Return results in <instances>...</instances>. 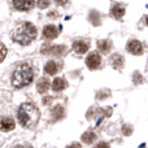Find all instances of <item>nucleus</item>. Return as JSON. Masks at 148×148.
<instances>
[{"mask_svg": "<svg viewBox=\"0 0 148 148\" xmlns=\"http://www.w3.org/2000/svg\"><path fill=\"white\" fill-rule=\"evenodd\" d=\"M40 118L39 109L31 103H25L18 109V121L26 129H33L36 126Z\"/></svg>", "mask_w": 148, "mask_h": 148, "instance_id": "f257e3e1", "label": "nucleus"}, {"mask_svg": "<svg viewBox=\"0 0 148 148\" xmlns=\"http://www.w3.org/2000/svg\"><path fill=\"white\" fill-rule=\"evenodd\" d=\"M34 78V73L33 69L29 64H21L18 65L14 69L12 75V84L17 88H21V87H25L27 84L31 83Z\"/></svg>", "mask_w": 148, "mask_h": 148, "instance_id": "f03ea898", "label": "nucleus"}, {"mask_svg": "<svg viewBox=\"0 0 148 148\" xmlns=\"http://www.w3.org/2000/svg\"><path fill=\"white\" fill-rule=\"evenodd\" d=\"M35 36H36V27L30 22H26L23 25H21L12 34V39L14 42H17L18 44H21V46L30 44L35 39Z\"/></svg>", "mask_w": 148, "mask_h": 148, "instance_id": "7ed1b4c3", "label": "nucleus"}, {"mask_svg": "<svg viewBox=\"0 0 148 148\" xmlns=\"http://www.w3.org/2000/svg\"><path fill=\"white\" fill-rule=\"evenodd\" d=\"M100 64H101V57H100L99 53H96V52H92V53L88 55V57H87L86 60V65L90 68V69H97V68L100 66Z\"/></svg>", "mask_w": 148, "mask_h": 148, "instance_id": "20e7f679", "label": "nucleus"}, {"mask_svg": "<svg viewBox=\"0 0 148 148\" xmlns=\"http://www.w3.org/2000/svg\"><path fill=\"white\" fill-rule=\"evenodd\" d=\"M126 49L133 55H142V52H143V46H142V43L139 40L133 39V40L127 42V44H126Z\"/></svg>", "mask_w": 148, "mask_h": 148, "instance_id": "39448f33", "label": "nucleus"}, {"mask_svg": "<svg viewBox=\"0 0 148 148\" xmlns=\"http://www.w3.org/2000/svg\"><path fill=\"white\" fill-rule=\"evenodd\" d=\"M88 47H90V42L84 40V39H79V40H75L73 43V49L79 55L86 53L87 49H88Z\"/></svg>", "mask_w": 148, "mask_h": 148, "instance_id": "423d86ee", "label": "nucleus"}, {"mask_svg": "<svg viewBox=\"0 0 148 148\" xmlns=\"http://www.w3.org/2000/svg\"><path fill=\"white\" fill-rule=\"evenodd\" d=\"M14 129V121L10 117L3 116L0 117V131H10Z\"/></svg>", "mask_w": 148, "mask_h": 148, "instance_id": "0eeeda50", "label": "nucleus"}, {"mask_svg": "<svg viewBox=\"0 0 148 148\" xmlns=\"http://www.w3.org/2000/svg\"><path fill=\"white\" fill-rule=\"evenodd\" d=\"M62 68V64L61 62H57V61H48L46 64V66H44V72L47 74H49V75H53V74H56L57 72H60Z\"/></svg>", "mask_w": 148, "mask_h": 148, "instance_id": "6e6552de", "label": "nucleus"}, {"mask_svg": "<svg viewBox=\"0 0 148 148\" xmlns=\"http://www.w3.org/2000/svg\"><path fill=\"white\" fill-rule=\"evenodd\" d=\"M43 35H44V38H47V39H55L59 35V31H57L56 26L48 25L43 29Z\"/></svg>", "mask_w": 148, "mask_h": 148, "instance_id": "1a4fd4ad", "label": "nucleus"}, {"mask_svg": "<svg viewBox=\"0 0 148 148\" xmlns=\"http://www.w3.org/2000/svg\"><path fill=\"white\" fill-rule=\"evenodd\" d=\"M112 13L117 20H120V18H122L123 14H125V7H123L122 4H120V3H116L112 7Z\"/></svg>", "mask_w": 148, "mask_h": 148, "instance_id": "9d476101", "label": "nucleus"}, {"mask_svg": "<svg viewBox=\"0 0 148 148\" xmlns=\"http://www.w3.org/2000/svg\"><path fill=\"white\" fill-rule=\"evenodd\" d=\"M66 86H68V83L62 78H56V79H53V82H52V90H53L55 92L62 91Z\"/></svg>", "mask_w": 148, "mask_h": 148, "instance_id": "9b49d317", "label": "nucleus"}, {"mask_svg": "<svg viewBox=\"0 0 148 148\" xmlns=\"http://www.w3.org/2000/svg\"><path fill=\"white\" fill-rule=\"evenodd\" d=\"M49 81L47 78H40L39 79V82H38V84H36V90H38L40 94H46L47 91H48V88H49Z\"/></svg>", "mask_w": 148, "mask_h": 148, "instance_id": "f8f14e48", "label": "nucleus"}, {"mask_svg": "<svg viewBox=\"0 0 148 148\" xmlns=\"http://www.w3.org/2000/svg\"><path fill=\"white\" fill-rule=\"evenodd\" d=\"M110 60H112V65L114 69H121L123 66V57L121 55H118V53L113 55Z\"/></svg>", "mask_w": 148, "mask_h": 148, "instance_id": "ddd939ff", "label": "nucleus"}, {"mask_svg": "<svg viewBox=\"0 0 148 148\" xmlns=\"http://www.w3.org/2000/svg\"><path fill=\"white\" fill-rule=\"evenodd\" d=\"M13 5H14V8L18 10H26V9H30V8L33 7L34 1H14Z\"/></svg>", "mask_w": 148, "mask_h": 148, "instance_id": "4468645a", "label": "nucleus"}, {"mask_svg": "<svg viewBox=\"0 0 148 148\" xmlns=\"http://www.w3.org/2000/svg\"><path fill=\"white\" fill-rule=\"evenodd\" d=\"M97 47H99V49L101 52L107 53V52L112 48V42L110 40H100V42H97Z\"/></svg>", "mask_w": 148, "mask_h": 148, "instance_id": "2eb2a0df", "label": "nucleus"}, {"mask_svg": "<svg viewBox=\"0 0 148 148\" xmlns=\"http://www.w3.org/2000/svg\"><path fill=\"white\" fill-rule=\"evenodd\" d=\"M95 138H96V135H95L94 133H84L83 135H82V140L84 142V143H92V142L95 140Z\"/></svg>", "mask_w": 148, "mask_h": 148, "instance_id": "dca6fc26", "label": "nucleus"}, {"mask_svg": "<svg viewBox=\"0 0 148 148\" xmlns=\"http://www.w3.org/2000/svg\"><path fill=\"white\" fill-rule=\"evenodd\" d=\"M5 56H7V47L0 43V62L5 59Z\"/></svg>", "mask_w": 148, "mask_h": 148, "instance_id": "f3484780", "label": "nucleus"}, {"mask_svg": "<svg viewBox=\"0 0 148 148\" xmlns=\"http://www.w3.org/2000/svg\"><path fill=\"white\" fill-rule=\"evenodd\" d=\"M13 148H33V147L29 146V144H18V146H14Z\"/></svg>", "mask_w": 148, "mask_h": 148, "instance_id": "a211bd4d", "label": "nucleus"}, {"mask_svg": "<svg viewBox=\"0 0 148 148\" xmlns=\"http://www.w3.org/2000/svg\"><path fill=\"white\" fill-rule=\"evenodd\" d=\"M48 4H49L48 1H39V3H38V5H39V7H40V8L47 7V5H48Z\"/></svg>", "mask_w": 148, "mask_h": 148, "instance_id": "6ab92c4d", "label": "nucleus"}, {"mask_svg": "<svg viewBox=\"0 0 148 148\" xmlns=\"http://www.w3.org/2000/svg\"><path fill=\"white\" fill-rule=\"evenodd\" d=\"M66 148H82V147H81V144H78V143H73V144H70V146L66 147Z\"/></svg>", "mask_w": 148, "mask_h": 148, "instance_id": "aec40b11", "label": "nucleus"}]
</instances>
